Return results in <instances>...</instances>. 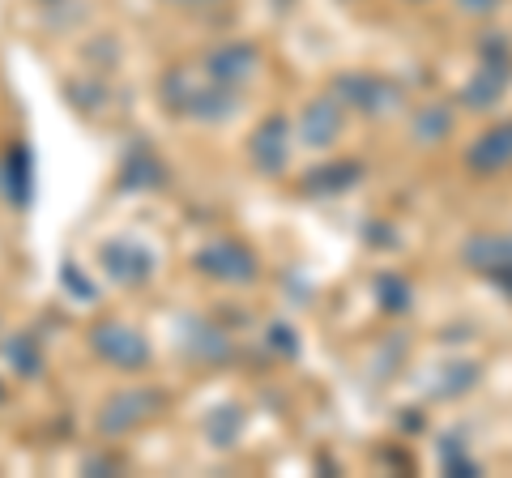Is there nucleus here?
<instances>
[{
    "instance_id": "obj_1",
    "label": "nucleus",
    "mask_w": 512,
    "mask_h": 478,
    "mask_svg": "<svg viewBox=\"0 0 512 478\" xmlns=\"http://www.w3.org/2000/svg\"><path fill=\"white\" fill-rule=\"evenodd\" d=\"M90 346L99 350V355L107 363H116L120 372H137V368H146L150 363V346L146 338H141L137 329H128V325H116V321H107L90 333Z\"/></svg>"
},
{
    "instance_id": "obj_2",
    "label": "nucleus",
    "mask_w": 512,
    "mask_h": 478,
    "mask_svg": "<svg viewBox=\"0 0 512 478\" xmlns=\"http://www.w3.org/2000/svg\"><path fill=\"white\" fill-rule=\"evenodd\" d=\"M197 269L210 278H222V282H252L261 265H256L252 252L244 244H235V239H214V244H205L197 252Z\"/></svg>"
},
{
    "instance_id": "obj_3",
    "label": "nucleus",
    "mask_w": 512,
    "mask_h": 478,
    "mask_svg": "<svg viewBox=\"0 0 512 478\" xmlns=\"http://www.w3.org/2000/svg\"><path fill=\"white\" fill-rule=\"evenodd\" d=\"M103 269L111 278H116L120 286H141L150 274H154V252L141 244V239H111V244L103 248Z\"/></svg>"
},
{
    "instance_id": "obj_4",
    "label": "nucleus",
    "mask_w": 512,
    "mask_h": 478,
    "mask_svg": "<svg viewBox=\"0 0 512 478\" xmlns=\"http://www.w3.org/2000/svg\"><path fill=\"white\" fill-rule=\"evenodd\" d=\"M338 99H346L350 107L367 111V116H380V111H389L397 103V90L393 82H384V77H372V73H359V77H338Z\"/></svg>"
},
{
    "instance_id": "obj_5",
    "label": "nucleus",
    "mask_w": 512,
    "mask_h": 478,
    "mask_svg": "<svg viewBox=\"0 0 512 478\" xmlns=\"http://www.w3.org/2000/svg\"><path fill=\"white\" fill-rule=\"evenodd\" d=\"M154 414V393L146 389H133V393H120V397H111V402L103 406V419L99 427L107 436H124V432H133L137 423H146Z\"/></svg>"
},
{
    "instance_id": "obj_6",
    "label": "nucleus",
    "mask_w": 512,
    "mask_h": 478,
    "mask_svg": "<svg viewBox=\"0 0 512 478\" xmlns=\"http://www.w3.org/2000/svg\"><path fill=\"white\" fill-rule=\"evenodd\" d=\"M338 133H342L338 94H329V99H312L308 107H303V120H299V141L303 146H329Z\"/></svg>"
},
{
    "instance_id": "obj_7",
    "label": "nucleus",
    "mask_w": 512,
    "mask_h": 478,
    "mask_svg": "<svg viewBox=\"0 0 512 478\" xmlns=\"http://www.w3.org/2000/svg\"><path fill=\"white\" fill-rule=\"evenodd\" d=\"M286 154H291V124H286L282 116H269L261 124V133L252 137V158H256V167L269 171V175H278L286 167Z\"/></svg>"
},
{
    "instance_id": "obj_8",
    "label": "nucleus",
    "mask_w": 512,
    "mask_h": 478,
    "mask_svg": "<svg viewBox=\"0 0 512 478\" xmlns=\"http://www.w3.org/2000/svg\"><path fill=\"white\" fill-rule=\"evenodd\" d=\"M210 77H218V82H227V86H239V82H248V77L256 73V52L248 43H222L210 52Z\"/></svg>"
},
{
    "instance_id": "obj_9",
    "label": "nucleus",
    "mask_w": 512,
    "mask_h": 478,
    "mask_svg": "<svg viewBox=\"0 0 512 478\" xmlns=\"http://www.w3.org/2000/svg\"><path fill=\"white\" fill-rule=\"evenodd\" d=\"M470 167L474 171H504L512 163V124H495L470 146Z\"/></svg>"
},
{
    "instance_id": "obj_10",
    "label": "nucleus",
    "mask_w": 512,
    "mask_h": 478,
    "mask_svg": "<svg viewBox=\"0 0 512 478\" xmlns=\"http://www.w3.org/2000/svg\"><path fill=\"white\" fill-rule=\"evenodd\" d=\"M466 261L474 269H483V274H504L512 269V235H478L466 244Z\"/></svg>"
},
{
    "instance_id": "obj_11",
    "label": "nucleus",
    "mask_w": 512,
    "mask_h": 478,
    "mask_svg": "<svg viewBox=\"0 0 512 478\" xmlns=\"http://www.w3.org/2000/svg\"><path fill=\"white\" fill-rule=\"evenodd\" d=\"M504 86H508V65H504V60H487V65L478 69L474 82L466 86V94H461V99H466L470 107H487L491 99H500Z\"/></svg>"
},
{
    "instance_id": "obj_12",
    "label": "nucleus",
    "mask_w": 512,
    "mask_h": 478,
    "mask_svg": "<svg viewBox=\"0 0 512 478\" xmlns=\"http://www.w3.org/2000/svg\"><path fill=\"white\" fill-rule=\"evenodd\" d=\"M448 129H453L448 107H423L419 120H414V137H419V141H440Z\"/></svg>"
},
{
    "instance_id": "obj_13",
    "label": "nucleus",
    "mask_w": 512,
    "mask_h": 478,
    "mask_svg": "<svg viewBox=\"0 0 512 478\" xmlns=\"http://www.w3.org/2000/svg\"><path fill=\"white\" fill-rule=\"evenodd\" d=\"M9 359L18 363V368H22L26 376H35V372L43 368V355H39V346L30 342V338H18V342H9Z\"/></svg>"
},
{
    "instance_id": "obj_14",
    "label": "nucleus",
    "mask_w": 512,
    "mask_h": 478,
    "mask_svg": "<svg viewBox=\"0 0 512 478\" xmlns=\"http://www.w3.org/2000/svg\"><path fill=\"white\" fill-rule=\"evenodd\" d=\"M457 9H466V13H491V9H500V0H457Z\"/></svg>"
},
{
    "instance_id": "obj_15",
    "label": "nucleus",
    "mask_w": 512,
    "mask_h": 478,
    "mask_svg": "<svg viewBox=\"0 0 512 478\" xmlns=\"http://www.w3.org/2000/svg\"><path fill=\"white\" fill-rule=\"evenodd\" d=\"M167 5H175V9H214V5H222V0H167Z\"/></svg>"
},
{
    "instance_id": "obj_16",
    "label": "nucleus",
    "mask_w": 512,
    "mask_h": 478,
    "mask_svg": "<svg viewBox=\"0 0 512 478\" xmlns=\"http://www.w3.org/2000/svg\"><path fill=\"white\" fill-rule=\"evenodd\" d=\"M410 5H419V0H410Z\"/></svg>"
},
{
    "instance_id": "obj_17",
    "label": "nucleus",
    "mask_w": 512,
    "mask_h": 478,
    "mask_svg": "<svg viewBox=\"0 0 512 478\" xmlns=\"http://www.w3.org/2000/svg\"><path fill=\"white\" fill-rule=\"evenodd\" d=\"M0 397H5V389H0Z\"/></svg>"
}]
</instances>
